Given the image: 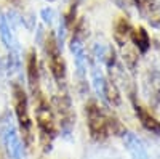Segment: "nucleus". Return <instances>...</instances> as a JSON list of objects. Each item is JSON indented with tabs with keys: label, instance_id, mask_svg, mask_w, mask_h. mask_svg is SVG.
I'll use <instances>...</instances> for the list:
<instances>
[{
	"label": "nucleus",
	"instance_id": "9d476101",
	"mask_svg": "<svg viewBox=\"0 0 160 159\" xmlns=\"http://www.w3.org/2000/svg\"><path fill=\"white\" fill-rule=\"evenodd\" d=\"M0 40H2V44L8 51H21L18 37H16V29H13L10 26L3 13H0Z\"/></svg>",
	"mask_w": 160,
	"mask_h": 159
},
{
	"label": "nucleus",
	"instance_id": "f257e3e1",
	"mask_svg": "<svg viewBox=\"0 0 160 159\" xmlns=\"http://www.w3.org/2000/svg\"><path fill=\"white\" fill-rule=\"evenodd\" d=\"M11 95H13V108H15V119L19 129L21 138L26 146L34 143V122L29 114V95L19 81L11 82Z\"/></svg>",
	"mask_w": 160,
	"mask_h": 159
},
{
	"label": "nucleus",
	"instance_id": "423d86ee",
	"mask_svg": "<svg viewBox=\"0 0 160 159\" xmlns=\"http://www.w3.org/2000/svg\"><path fill=\"white\" fill-rule=\"evenodd\" d=\"M26 82H28L29 93L34 97V100L42 97V92H40L42 74H40V68L37 63V53L34 48H31L28 56H26Z\"/></svg>",
	"mask_w": 160,
	"mask_h": 159
},
{
	"label": "nucleus",
	"instance_id": "6e6552de",
	"mask_svg": "<svg viewBox=\"0 0 160 159\" xmlns=\"http://www.w3.org/2000/svg\"><path fill=\"white\" fill-rule=\"evenodd\" d=\"M120 138H122L123 148L127 150L131 159H151V153L141 137H138L136 134H133L130 130H125V134Z\"/></svg>",
	"mask_w": 160,
	"mask_h": 159
},
{
	"label": "nucleus",
	"instance_id": "ddd939ff",
	"mask_svg": "<svg viewBox=\"0 0 160 159\" xmlns=\"http://www.w3.org/2000/svg\"><path fill=\"white\" fill-rule=\"evenodd\" d=\"M40 18H42L43 24H47L48 28H51L53 23H55V19H56L58 16H56L55 8H51V7H45V8L40 10Z\"/></svg>",
	"mask_w": 160,
	"mask_h": 159
},
{
	"label": "nucleus",
	"instance_id": "0eeeda50",
	"mask_svg": "<svg viewBox=\"0 0 160 159\" xmlns=\"http://www.w3.org/2000/svg\"><path fill=\"white\" fill-rule=\"evenodd\" d=\"M130 101H131L133 111H135V114H136V117H138L141 127H142L146 132H149V134H152V135H155V137H160V121H158V119H157L148 108H144L142 104H139V103L136 101V97H135V95H130Z\"/></svg>",
	"mask_w": 160,
	"mask_h": 159
},
{
	"label": "nucleus",
	"instance_id": "f03ea898",
	"mask_svg": "<svg viewBox=\"0 0 160 159\" xmlns=\"http://www.w3.org/2000/svg\"><path fill=\"white\" fill-rule=\"evenodd\" d=\"M0 141L10 159H26V145L21 138L15 114L10 109L0 116Z\"/></svg>",
	"mask_w": 160,
	"mask_h": 159
},
{
	"label": "nucleus",
	"instance_id": "1a4fd4ad",
	"mask_svg": "<svg viewBox=\"0 0 160 159\" xmlns=\"http://www.w3.org/2000/svg\"><path fill=\"white\" fill-rule=\"evenodd\" d=\"M139 15L152 28L160 29V3L157 0H135Z\"/></svg>",
	"mask_w": 160,
	"mask_h": 159
},
{
	"label": "nucleus",
	"instance_id": "20e7f679",
	"mask_svg": "<svg viewBox=\"0 0 160 159\" xmlns=\"http://www.w3.org/2000/svg\"><path fill=\"white\" fill-rule=\"evenodd\" d=\"M85 117H87V127L90 132L91 140L98 143L106 141L111 137L109 132V114H106L102 106L96 100H88L85 104Z\"/></svg>",
	"mask_w": 160,
	"mask_h": 159
},
{
	"label": "nucleus",
	"instance_id": "f8f14e48",
	"mask_svg": "<svg viewBox=\"0 0 160 159\" xmlns=\"http://www.w3.org/2000/svg\"><path fill=\"white\" fill-rule=\"evenodd\" d=\"M66 35H68V23H66L64 16H61L59 21H58V32L55 34L56 42H58V47H59L61 50H62V47H64V44H66Z\"/></svg>",
	"mask_w": 160,
	"mask_h": 159
},
{
	"label": "nucleus",
	"instance_id": "39448f33",
	"mask_svg": "<svg viewBox=\"0 0 160 159\" xmlns=\"http://www.w3.org/2000/svg\"><path fill=\"white\" fill-rule=\"evenodd\" d=\"M141 93L144 95L149 108L157 109L160 106V69L155 66L146 68L141 76Z\"/></svg>",
	"mask_w": 160,
	"mask_h": 159
},
{
	"label": "nucleus",
	"instance_id": "9b49d317",
	"mask_svg": "<svg viewBox=\"0 0 160 159\" xmlns=\"http://www.w3.org/2000/svg\"><path fill=\"white\" fill-rule=\"evenodd\" d=\"M130 39H131V42L135 44L139 55H146V53L149 51V48H151V37H149L148 31H146L144 28L133 29Z\"/></svg>",
	"mask_w": 160,
	"mask_h": 159
},
{
	"label": "nucleus",
	"instance_id": "7ed1b4c3",
	"mask_svg": "<svg viewBox=\"0 0 160 159\" xmlns=\"http://www.w3.org/2000/svg\"><path fill=\"white\" fill-rule=\"evenodd\" d=\"M35 125L43 150L50 151L53 146V140L58 135V124L53 106L47 98H43V95L35 100Z\"/></svg>",
	"mask_w": 160,
	"mask_h": 159
}]
</instances>
